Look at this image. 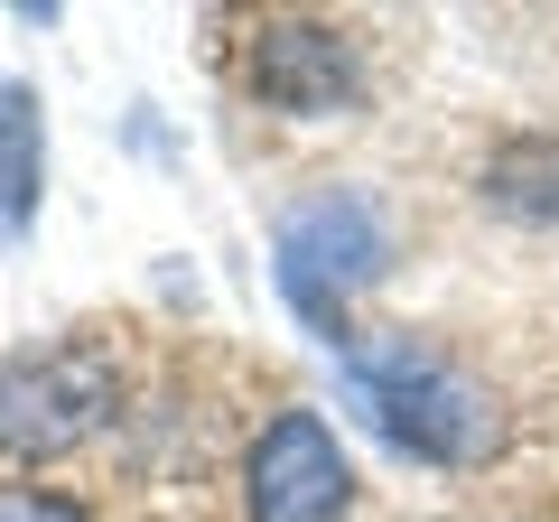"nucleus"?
I'll return each instance as SVG.
<instances>
[{
	"label": "nucleus",
	"mask_w": 559,
	"mask_h": 522,
	"mask_svg": "<svg viewBox=\"0 0 559 522\" xmlns=\"http://www.w3.org/2000/svg\"><path fill=\"white\" fill-rule=\"evenodd\" d=\"M345 382H355L364 420L392 448L429 458V466H476L485 448H495L485 392L419 336H345Z\"/></svg>",
	"instance_id": "1"
},
{
	"label": "nucleus",
	"mask_w": 559,
	"mask_h": 522,
	"mask_svg": "<svg viewBox=\"0 0 559 522\" xmlns=\"http://www.w3.org/2000/svg\"><path fill=\"white\" fill-rule=\"evenodd\" d=\"M112 411H121V364L94 336L28 345V355L0 364V458H20V466L75 458Z\"/></svg>",
	"instance_id": "2"
},
{
	"label": "nucleus",
	"mask_w": 559,
	"mask_h": 522,
	"mask_svg": "<svg viewBox=\"0 0 559 522\" xmlns=\"http://www.w3.org/2000/svg\"><path fill=\"white\" fill-rule=\"evenodd\" d=\"M242 513L252 522H345L355 513V466L318 411H271L242 458Z\"/></svg>",
	"instance_id": "3"
},
{
	"label": "nucleus",
	"mask_w": 559,
	"mask_h": 522,
	"mask_svg": "<svg viewBox=\"0 0 559 522\" xmlns=\"http://www.w3.org/2000/svg\"><path fill=\"white\" fill-rule=\"evenodd\" d=\"M373 271H382V224L364 197H308L280 215V289L326 336H345V289H364Z\"/></svg>",
	"instance_id": "4"
},
{
	"label": "nucleus",
	"mask_w": 559,
	"mask_h": 522,
	"mask_svg": "<svg viewBox=\"0 0 559 522\" xmlns=\"http://www.w3.org/2000/svg\"><path fill=\"white\" fill-rule=\"evenodd\" d=\"M252 94L271 112H345L355 103V47L336 38V20H261L252 38Z\"/></svg>",
	"instance_id": "5"
},
{
	"label": "nucleus",
	"mask_w": 559,
	"mask_h": 522,
	"mask_svg": "<svg viewBox=\"0 0 559 522\" xmlns=\"http://www.w3.org/2000/svg\"><path fill=\"white\" fill-rule=\"evenodd\" d=\"M38 178H47V121L20 75H0V252H20L38 224Z\"/></svg>",
	"instance_id": "6"
},
{
	"label": "nucleus",
	"mask_w": 559,
	"mask_h": 522,
	"mask_svg": "<svg viewBox=\"0 0 559 522\" xmlns=\"http://www.w3.org/2000/svg\"><path fill=\"white\" fill-rule=\"evenodd\" d=\"M485 205L513 224H559V141L550 131H532V141H503L495 159H485Z\"/></svg>",
	"instance_id": "7"
},
{
	"label": "nucleus",
	"mask_w": 559,
	"mask_h": 522,
	"mask_svg": "<svg viewBox=\"0 0 559 522\" xmlns=\"http://www.w3.org/2000/svg\"><path fill=\"white\" fill-rule=\"evenodd\" d=\"M0 522H94L75 495H57V485L38 476H0Z\"/></svg>",
	"instance_id": "8"
}]
</instances>
